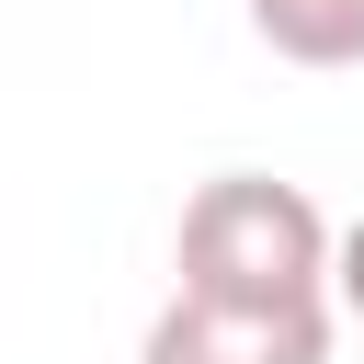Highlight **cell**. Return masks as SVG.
I'll return each mask as SVG.
<instances>
[{
    "label": "cell",
    "mask_w": 364,
    "mask_h": 364,
    "mask_svg": "<svg viewBox=\"0 0 364 364\" xmlns=\"http://www.w3.org/2000/svg\"><path fill=\"white\" fill-rule=\"evenodd\" d=\"M330 216L307 182H273V171H216L193 182L182 205V239H171V284L193 296H250V307H296V296H330Z\"/></svg>",
    "instance_id": "6da1fadb"
},
{
    "label": "cell",
    "mask_w": 364,
    "mask_h": 364,
    "mask_svg": "<svg viewBox=\"0 0 364 364\" xmlns=\"http://www.w3.org/2000/svg\"><path fill=\"white\" fill-rule=\"evenodd\" d=\"M284 68H364V0H239Z\"/></svg>",
    "instance_id": "3957f363"
},
{
    "label": "cell",
    "mask_w": 364,
    "mask_h": 364,
    "mask_svg": "<svg viewBox=\"0 0 364 364\" xmlns=\"http://www.w3.org/2000/svg\"><path fill=\"white\" fill-rule=\"evenodd\" d=\"M341 341V307L330 296H296V307H250V296H193L171 284V307L148 318L136 364H330Z\"/></svg>",
    "instance_id": "7a4b0ae2"
},
{
    "label": "cell",
    "mask_w": 364,
    "mask_h": 364,
    "mask_svg": "<svg viewBox=\"0 0 364 364\" xmlns=\"http://www.w3.org/2000/svg\"><path fill=\"white\" fill-rule=\"evenodd\" d=\"M330 307L364 330V216H341V239H330Z\"/></svg>",
    "instance_id": "277c9868"
}]
</instances>
